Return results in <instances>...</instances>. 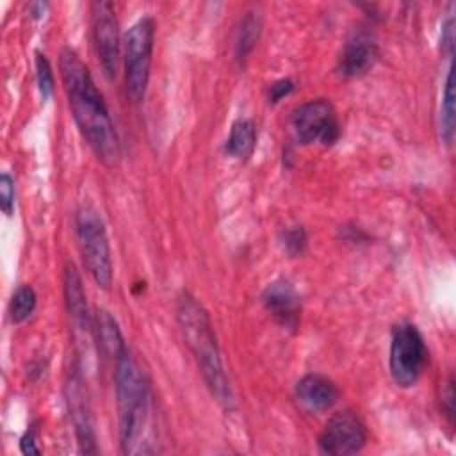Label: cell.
<instances>
[{
  "label": "cell",
  "mask_w": 456,
  "mask_h": 456,
  "mask_svg": "<svg viewBox=\"0 0 456 456\" xmlns=\"http://www.w3.org/2000/svg\"><path fill=\"white\" fill-rule=\"evenodd\" d=\"M61 78L68 94L73 119L93 153L107 167L119 162V139L87 66L71 48H64L59 59Z\"/></svg>",
  "instance_id": "cell-1"
},
{
  "label": "cell",
  "mask_w": 456,
  "mask_h": 456,
  "mask_svg": "<svg viewBox=\"0 0 456 456\" xmlns=\"http://www.w3.org/2000/svg\"><path fill=\"white\" fill-rule=\"evenodd\" d=\"M119 444L125 454L153 452L150 387L126 349L114 360Z\"/></svg>",
  "instance_id": "cell-2"
},
{
  "label": "cell",
  "mask_w": 456,
  "mask_h": 456,
  "mask_svg": "<svg viewBox=\"0 0 456 456\" xmlns=\"http://www.w3.org/2000/svg\"><path fill=\"white\" fill-rule=\"evenodd\" d=\"M176 317L183 338L198 362V367L208 390L212 392L217 403L228 408L233 401V395L223 369L221 353L207 310L201 306V303H198L196 297L183 292L178 297Z\"/></svg>",
  "instance_id": "cell-3"
},
{
  "label": "cell",
  "mask_w": 456,
  "mask_h": 456,
  "mask_svg": "<svg viewBox=\"0 0 456 456\" xmlns=\"http://www.w3.org/2000/svg\"><path fill=\"white\" fill-rule=\"evenodd\" d=\"M75 237L77 246L84 262V267L102 289H110L112 285V258L105 224L100 214L89 207L82 205L75 214Z\"/></svg>",
  "instance_id": "cell-4"
},
{
  "label": "cell",
  "mask_w": 456,
  "mask_h": 456,
  "mask_svg": "<svg viewBox=\"0 0 456 456\" xmlns=\"http://www.w3.org/2000/svg\"><path fill=\"white\" fill-rule=\"evenodd\" d=\"M153 37H155V21L150 16L137 20L123 41V57H125V80L126 93L134 103H141L146 94L151 55H153Z\"/></svg>",
  "instance_id": "cell-5"
},
{
  "label": "cell",
  "mask_w": 456,
  "mask_h": 456,
  "mask_svg": "<svg viewBox=\"0 0 456 456\" xmlns=\"http://www.w3.org/2000/svg\"><path fill=\"white\" fill-rule=\"evenodd\" d=\"M428 347L415 324L401 322L392 330L390 374L395 385L411 387L428 365Z\"/></svg>",
  "instance_id": "cell-6"
},
{
  "label": "cell",
  "mask_w": 456,
  "mask_h": 456,
  "mask_svg": "<svg viewBox=\"0 0 456 456\" xmlns=\"http://www.w3.org/2000/svg\"><path fill=\"white\" fill-rule=\"evenodd\" d=\"M292 130L299 142L333 144L340 135V125L333 105L324 100H310L299 105L292 114Z\"/></svg>",
  "instance_id": "cell-7"
},
{
  "label": "cell",
  "mask_w": 456,
  "mask_h": 456,
  "mask_svg": "<svg viewBox=\"0 0 456 456\" xmlns=\"http://www.w3.org/2000/svg\"><path fill=\"white\" fill-rule=\"evenodd\" d=\"M91 27L93 41L98 55V62L107 78H116L121 53L119 28L112 4L93 2L91 4Z\"/></svg>",
  "instance_id": "cell-8"
},
{
  "label": "cell",
  "mask_w": 456,
  "mask_h": 456,
  "mask_svg": "<svg viewBox=\"0 0 456 456\" xmlns=\"http://www.w3.org/2000/svg\"><path fill=\"white\" fill-rule=\"evenodd\" d=\"M367 433L362 420L349 410L333 413L319 435V449L324 454L346 456L362 451Z\"/></svg>",
  "instance_id": "cell-9"
},
{
  "label": "cell",
  "mask_w": 456,
  "mask_h": 456,
  "mask_svg": "<svg viewBox=\"0 0 456 456\" xmlns=\"http://www.w3.org/2000/svg\"><path fill=\"white\" fill-rule=\"evenodd\" d=\"M379 48L376 39L365 32H354L342 46L338 55V73L347 78L365 75L378 61Z\"/></svg>",
  "instance_id": "cell-10"
},
{
  "label": "cell",
  "mask_w": 456,
  "mask_h": 456,
  "mask_svg": "<svg viewBox=\"0 0 456 456\" xmlns=\"http://www.w3.org/2000/svg\"><path fill=\"white\" fill-rule=\"evenodd\" d=\"M66 390H68V410H69L71 422L75 426V433H77L80 449H82V452H96L93 417H91L84 381L78 372H73V376L68 381Z\"/></svg>",
  "instance_id": "cell-11"
},
{
  "label": "cell",
  "mask_w": 456,
  "mask_h": 456,
  "mask_svg": "<svg viewBox=\"0 0 456 456\" xmlns=\"http://www.w3.org/2000/svg\"><path fill=\"white\" fill-rule=\"evenodd\" d=\"M262 301L273 319L287 328L296 330L301 315V301L294 285L287 280H276L267 285L262 294Z\"/></svg>",
  "instance_id": "cell-12"
},
{
  "label": "cell",
  "mask_w": 456,
  "mask_h": 456,
  "mask_svg": "<svg viewBox=\"0 0 456 456\" xmlns=\"http://www.w3.org/2000/svg\"><path fill=\"white\" fill-rule=\"evenodd\" d=\"M296 399L306 411L321 413L337 403L338 388L321 374H306L296 385Z\"/></svg>",
  "instance_id": "cell-13"
},
{
  "label": "cell",
  "mask_w": 456,
  "mask_h": 456,
  "mask_svg": "<svg viewBox=\"0 0 456 456\" xmlns=\"http://www.w3.org/2000/svg\"><path fill=\"white\" fill-rule=\"evenodd\" d=\"M64 301L73 326L80 331L93 330V317L87 308L82 280L73 264H66L64 267Z\"/></svg>",
  "instance_id": "cell-14"
},
{
  "label": "cell",
  "mask_w": 456,
  "mask_h": 456,
  "mask_svg": "<svg viewBox=\"0 0 456 456\" xmlns=\"http://www.w3.org/2000/svg\"><path fill=\"white\" fill-rule=\"evenodd\" d=\"M93 333L98 342V349L105 358L116 360L121 353L126 351L125 338L121 335V330L116 322V319L110 315V312L98 308L93 315Z\"/></svg>",
  "instance_id": "cell-15"
},
{
  "label": "cell",
  "mask_w": 456,
  "mask_h": 456,
  "mask_svg": "<svg viewBox=\"0 0 456 456\" xmlns=\"http://www.w3.org/2000/svg\"><path fill=\"white\" fill-rule=\"evenodd\" d=\"M256 141V128L251 119H237L232 128L226 141V153L233 159H248L255 150Z\"/></svg>",
  "instance_id": "cell-16"
},
{
  "label": "cell",
  "mask_w": 456,
  "mask_h": 456,
  "mask_svg": "<svg viewBox=\"0 0 456 456\" xmlns=\"http://www.w3.org/2000/svg\"><path fill=\"white\" fill-rule=\"evenodd\" d=\"M454 66L449 62L444 89H442V105H440V137L451 146L454 139Z\"/></svg>",
  "instance_id": "cell-17"
},
{
  "label": "cell",
  "mask_w": 456,
  "mask_h": 456,
  "mask_svg": "<svg viewBox=\"0 0 456 456\" xmlns=\"http://www.w3.org/2000/svg\"><path fill=\"white\" fill-rule=\"evenodd\" d=\"M36 308V292L30 285H20L9 303V317L14 324H20L30 317Z\"/></svg>",
  "instance_id": "cell-18"
},
{
  "label": "cell",
  "mask_w": 456,
  "mask_h": 456,
  "mask_svg": "<svg viewBox=\"0 0 456 456\" xmlns=\"http://www.w3.org/2000/svg\"><path fill=\"white\" fill-rule=\"evenodd\" d=\"M260 34V21L255 16H246L239 27L237 41H235V57L239 61H246L251 50L255 48Z\"/></svg>",
  "instance_id": "cell-19"
},
{
  "label": "cell",
  "mask_w": 456,
  "mask_h": 456,
  "mask_svg": "<svg viewBox=\"0 0 456 456\" xmlns=\"http://www.w3.org/2000/svg\"><path fill=\"white\" fill-rule=\"evenodd\" d=\"M36 75H37V86H39L41 96L48 100L53 93V73L46 55L41 52L36 53Z\"/></svg>",
  "instance_id": "cell-20"
},
{
  "label": "cell",
  "mask_w": 456,
  "mask_h": 456,
  "mask_svg": "<svg viewBox=\"0 0 456 456\" xmlns=\"http://www.w3.org/2000/svg\"><path fill=\"white\" fill-rule=\"evenodd\" d=\"M306 246V235L301 226H292L283 232V248L289 255H301Z\"/></svg>",
  "instance_id": "cell-21"
},
{
  "label": "cell",
  "mask_w": 456,
  "mask_h": 456,
  "mask_svg": "<svg viewBox=\"0 0 456 456\" xmlns=\"http://www.w3.org/2000/svg\"><path fill=\"white\" fill-rule=\"evenodd\" d=\"M0 207L5 216H12L14 212V180L9 173H2L0 176Z\"/></svg>",
  "instance_id": "cell-22"
},
{
  "label": "cell",
  "mask_w": 456,
  "mask_h": 456,
  "mask_svg": "<svg viewBox=\"0 0 456 456\" xmlns=\"http://www.w3.org/2000/svg\"><path fill=\"white\" fill-rule=\"evenodd\" d=\"M294 89V82L289 78L278 80L269 87V102L271 103H278L281 98H285L287 94H290Z\"/></svg>",
  "instance_id": "cell-23"
},
{
  "label": "cell",
  "mask_w": 456,
  "mask_h": 456,
  "mask_svg": "<svg viewBox=\"0 0 456 456\" xmlns=\"http://www.w3.org/2000/svg\"><path fill=\"white\" fill-rule=\"evenodd\" d=\"M20 447H21V452L23 454H39V447L36 445V440H34V435L32 433H27L21 442H20Z\"/></svg>",
  "instance_id": "cell-24"
},
{
  "label": "cell",
  "mask_w": 456,
  "mask_h": 456,
  "mask_svg": "<svg viewBox=\"0 0 456 456\" xmlns=\"http://www.w3.org/2000/svg\"><path fill=\"white\" fill-rule=\"evenodd\" d=\"M30 7L34 9V16H36V18H39V16L43 14V11L46 9V4H32Z\"/></svg>",
  "instance_id": "cell-25"
}]
</instances>
